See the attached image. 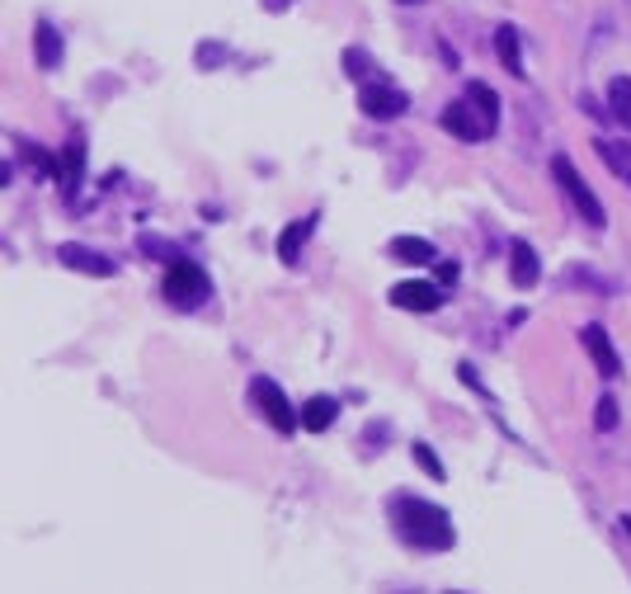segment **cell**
<instances>
[{
	"mask_svg": "<svg viewBox=\"0 0 631 594\" xmlns=\"http://www.w3.org/2000/svg\"><path fill=\"white\" fill-rule=\"evenodd\" d=\"M137 245H141V250H147V255H156V260H165V264H175V260H184V255H180V250H175V245H170V241H161V237H141Z\"/></svg>",
	"mask_w": 631,
	"mask_h": 594,
	"instance_id": "obj_22",
	"label": "cell"
},
{
	"mask_svg": "<svg viewBox=\"0 0 631 594\" xmlns=\"http://www.w3.org/2000/svg\"><path fill=\"white\" fill-rule=\"evenodd\" d=\"M61 175H67L71 190L81 184V175H85V147H81V137H76V142H67V151H61Z\"/></svg>",
	"mask_w": 631,
	"mask_h": 594,
	"instance_id": "obj_18",
	"label": "cell"
},
{
	"mask_svg": "<svg viewBox=\"0 0 631 594\" xmlns=\"http://www.w3.org/2000/svg\"><path fill=\"white\" fill-rule=\"evenodd\" d=\"M608 114L631 133V76H612V85H608Z\"/></svg>",
	"mask_w": 631,
	"mask_h": 594,
	"instance_id": "obj_14",
	"label": "cell"
},
{
	"mask_svg": "<svg viewBox=\"0 0 631 594\" xmlns=\"http://www.w3.org/2000/svg\"><path fill=\"white\" fill-rule=\"evenodd\" d=\"M57 260L67 264V270H76V274H90V278H114V270H118L108 255H100V250H90L81 241H67L57 250Z\"/></svg>",
	"mask_w": 631,
	"mask_h": 594,
	"instance_id": "obj_6",
	"label": "cell"
},
{
	"mask_svg": "<svg viewBox=\"0 0 631 594\" xmlns=\"http://www.w3.org/2000/svg\"><path fill=\"white\" fill-rule=\"evenodd\" d=\"M594 151L604 156V161H608V165L618 170V175L631 184V147H622V142H608V137H598V142H594Z\"/></svg>",
	"mask_w": 631,
	"mask_h": 594,
	"instance_id": "obj_17",
	"label": "cell"
},
{
	"mask_svg": "<svg viewBox=\"0 0 631 594\" xmlns=\"http://www.w3.org/2000/svg\"><path fill=\"white\" fill-rule=\"evenodd\" d=\"M358 104H363V114L368 118H382V123H391V118H401L405 108H410V100H405V90H391V85H363V95H358Z\"/></svg>",
	"mask_w": 631,
	"mask_h": 594,
	"instance_id": "obj_7",
	"label": "cell"
},
{
	"mask_svg": "<svg viewBox=\"0 0 631 594\" xmlns=\"http://www.w3.org/2000/svg\"><path fill=\"white\" fill-rule=\"evenodd\" d=\"M495 53H500V61H504V67H509L514 76L524 71V53H518V28H514V24H500V28H495Z\"/></svg>",
	"mask_w": 631,
	"mask_h": 594,
	"instance_id": "obj_15",
	"label": "cell"
},
{
	"mask_svg": "<svg viewBox=\"0 0 631 594\" xmlns=\"http://www.w3.org/2000/svg\"><path fill=\"white\" fill-rule=\"evenodd\" d=\"M391 519H397L401 538L410 547H424V552H448V547L457 542L452 534V519L438 505H429V500H415V495H397L391 500Z\"/></svg>",
	"mask_w": 631,
	"mask_h": 594,
	"instance_id": "obj_1",
	"label": "cell"
},
{
	"mask_svg": "<svg viewBox=\"0 0 631 594\" xmlns=\"http://www.w3.org/2000/svg\"><path fill=\"white\" fill-rule=\"evenodd\" d=\"M344 67L354 71V81H368V57H363L358 48H349V53H344Z\"/></svg>",
	"mask_w": 631,
	"mask_h": 594,
	"instance_id": "obj_25",
	"label": "cell"
},
{
	"mask_svg": "<svg viewBox=\"0 0 631 594\" xmlns=\"http://www.w3.org/2000/svg\"><path fill=\"white\" fill-rule=\"evenodd\" d=\"M410 453H415V462L424 467V477H429V481H448V467L434 458V448H429V444H415Z\"/></svg>",
	"mask_w": 631,
	"mask_h": 594,
	"instance_id": "obj_20",
	"label": "cell"
},
{
	"mask_svg": "<svg viewBox=\"0 0 631 594\" xmlns=\"http://www.w3.org/2000/svg\"><path fill=\"white\" fill-rule=\"evenodd\" d=\"M34 53H38V67H43V71H53L57 61H61V34H57V28L47 24V20L34 28Z\"/></svg>",
	"mask_w": 631,
	"mask_h": 594,
	"instance_id": "obj_13",
	"label": "cell"
},
{
	"mask_svg": "<svg viewBox=\"0 0 631 594\" xmlns=\"http://www.w3.org/2000/svg\"><path fill=\"white\" fill-rule=\"evenodd\" d=\"M551 175H557L561 194L571 198V208L580 213V222H585V227H604V222H608L604 203H598V194H594L589 184H585V175H580V170H575L571 156H557V161H551Z\"/></svg>",
	"mask_w": 631,
	"mask_h": 594,
	"instance_id": "obj_3",
	"label": "cell"
},
{
	"mask_svg": "<svg viewBox=\"0 0 631 594\" xmlns=\"http://www.w3.org/2000/svg\"><path fill=\"white\" fill-rule=\"evenodd\" d=\"M401 5H424V0H401Z\"/></svg>",
	"mask_w": 631,
	"mask_h": 594,
	"instance_id": "obj_27",
	"label": "cell"
},
{
	"mask_svg": "<svg viewBox=\"0 0 631 594\" xmlns=\"http://www.w3.org/2000/svg\"><path fill=\"white\" fill-rule=\"evenodd\" d=\"M269 10L278 14V10H288V0H269Z\"/></svg>",
	"mask_w": 631,
	"mask_h": 594,
	"instance_id": "obj_26",
	"label": "cell"
},
{
	"mask_svg": "<svg viewBox=\"0 0 631 594\" xmlns=\"http://www.w3.org/2000/svg\"><path fill=\"white\" fill-rule=\"evenodd\" d=\"M250 392H255V405H260L264 420H269L278 434H292L297 425H302V411H292L288 397H283V387H278L274 378H255V387H250Z\"/></svg>",
	"mask_w": 631,
	"mask_h": 594,
	"instance_id": "obj_4",
	"label": "cell"
},
{
	"mask_svg": "<svg viewBox=\"0 0 631 594\" xmlns=\"http://www.w3.org/2000/svg\"><path fill=\"white\" fill-rule=\"evenodd\" d=\"M335 415H340V401H335V397H311V401L302 405V430L321 434V430L335 425Z\"/></svg>",
	"mask_w": 631,
	"mask_h": 594,
	"instance_id": "obj_11",
	"label": "cell"
},
{
	"mask_svg": "<svg viewBox=\"0 0 631 594\" xmlns=\"http://www.w3.org/2000/svg\"><path fill=\"white\" fill-rule=\"evenodd\" d=\"M594 425L598 430H618V401H612V397H598V405H594Z\"/></svg>",
	"mask_w": 631,
	"mask_h": 594,
	"instance_id": "obj_21",
	"label": "cell"
},
{
	"mask_svg": "<svg viewBox=\"0 0 631 594\" xmlns=\"http://www.w3.org/2000/svg\"><path fill=\"white\" fill-rule=\"evenodd\" d=\"M391 302L405 307V311H434L438 302H444V293H438L434 284H424V278H410V284L391 288Z\"/></svg>",
	"mask_w": 631,
	"mask_h": 594,
	"instance_id": "obj_9",
	"label": "cell"
},
{
	"mask_svg": "<svg viewBox=\"0 0 631 594\" xmlns=\"http://www.w3.org/2000/svg\"><path fill=\"white\" fill-rule=\"evenodd\" d=\"M580 340H585V350H589V358L598 364V373H604V378H618V373H622V358H618V350H612L608 331H598V325H585V331H580Z\"/></svg>",
	"mask_w": 631,
	"mask_h": 594,
	"instance_id": "obj_8",
	"label": "cell"
},
{
	"mask_svg": "<svg viewBox=\"0 0 631 594\" xmlns=\"http://www.w3.org/2000/svg\"><path fill=\"white\" fill-rule=\"evenodd\" d=\"M28 165H34V170H43V175H47V180H53V175H57V165H53V156H47L43 147H28Z\"/></svg>",
	"mask_w": 631,
	"mask_h": 594,
	"instance_id": "obj_24",
	"label": "cell"
},
{
	"mask_svg": "<svg viewBox=\"0 0 631 594\" xmlns=\"http://www.w3.org/2000/svg\"><path fill=\"white\" fill-rule=\"evenodd\" d=\"M467 100H471V104H477V108H481V114H485V118H491V123H500V95H495V90H491V85L471 81V85H467Z\"/></svg>",
	"mask_w": 631,
	"mask_h": 594,
	"instance_id": "obj_19",
	"label": "cell"
},
{
	"mask_svg": "<svg viewBox=\"0 0 631 594\" xmlns=\"http://www.w3.org/2000/svg\"><path fill=\"white\" fill-rule=\"evenodd\" d=\"M391 255H397L401 264H434V245L424 237H397L391 241Z\"/></svg>",
	"mask_w": 631,
	"mask_h": 594,
	"instance_id": "obj_16",
	"label": "cell"
},
{
	"mask_svg": "<svg viewBox=\"0 0 631 594\" xmlns=\"http://www.w3.org/2000/svg\"><path fill=\"white\" fill-rule=\"evenodd\" d=\"M311 227H316V213L302 217V222H292V227L278 237V260H283V264H297V255H302V245L311 241Z\"/></svg>",
	"mask_w": 631,
	"mask_h": 594,
	"instance_id": "obj_12",
	"label": "cell"
},
{
	"mask_svg": "<svg viewBox=\"0 0 631 594\" xmlns=\"http://www.w3.org/2000/svg\"><path fill=\"white\" fill-rule=\"evenodd\" d=\"M438 123H444V128H448L452 137H462V142H485V137L495 133V123L485 118V114H481V108L471 104V100H462V104H448V108H444V118H438Z\"/></svg>",
	"mask_w": 631,
	"mask_h": 594,
	"instance_id": "obj_5",
	"label": "cell"
},
{
	"mask_svg": "<svg viewBox=\"0 0 631 594\" xmlns=\"http://www.w3.org/2000/svg\"><path fill=\"white\" fill-rule=\"evenodd\" d=\"M509 278H514L518 288H538L542 264H538V250H532L528 241H514L509 245Z\"/></svg>",
	"mask_w": 631,
	"mask_h": 594,
	"instance_id": "obj_10",
	"label": "cell"
},
{
	"mask_svg": "<svg viewBox=\"0 0 631 594\" xmlns=\"http://www.w3.org/2000/svg\"><path fill=\"white\" fill-rule=\"evenodd\" d=\"M222 61H227V48H217V43H203V48H198V67H203V71L222 67Z\"/></svg>",
	"mask_w": 631,
	"mask_h": 594,
	"instance_id": "obj_23",
	"label": "cell"
},
{
	"mask_svg": "<svg viewBox=\"0 0 631 594\" xmlns=\"http://www.w3.org/2000/svg\"><path fill=\"white\" fill-rule=\"evenodd\" d=\"M161 293H165V302H170V307L194 311V307L208 302L213 278H208V270H203V264H194V260H175V264H170V270H165V284H161Z\"/></svg>",
	"mask_w": 631,
	"mask_h": 594,
	"instance_id": "obj_2",
	"label": "cell"
}]
</instances>
